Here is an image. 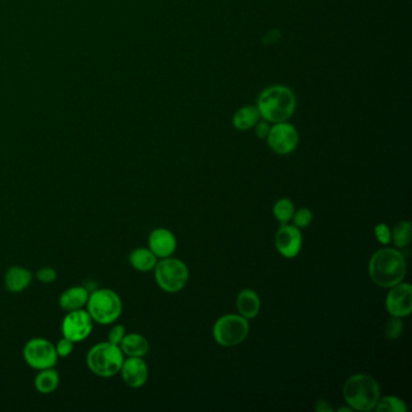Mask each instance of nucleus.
<instances>
[{"instance_id":"2f4dec72","label":"nucleus","mask_w":412,"mask_h":412,"mask_svg":"<svg viewBox=\"0 0 412 412\" xmlns=\"http://www.w3.org/2000/svg\"><path fill=\"white\" fill-rule=\"evenodd\" d=\"M316 410L318 412L333 411V408L326 400H318L317 404H316Z\"/></svg>"},{"instance_id":"0eeeda50","label":"nucleus","mask_w":412,"mask_h":412,"mask_svg":"<svg viewBox=\"0 0 412 412\" xmlns=\"http://www.w3.org/2000/svg\"><path fill=\"white\" fill-rule=\"evenodd\" d=\"M154 271L156 283L165 292H181L189 281V270L179 259L163 258L156 264Z\"/></svg>"},{"instance_id":"473e14b6","label":"nucleus","mask_w":412,"mask_h":412,"mask_svg":"<svg viewBox=\"0 0 412 412\" xmlns=\"http://www.w3.org/2000/svg\"><path fill=\"white\" fill-rule=\"evenodd\" d=\"M352 410H353V408H351V406H349V408H339V411L340 412H342V411H348V412H349V411H352Z\"/></svg>"},{"instance_id":"dca6fc26","label":"nucleus","mask_w":412,"mask_h":412,"mask_svg":"<svg viewBox=\"0 0 412 412\" xmlns=\"http://www.w3.org/2000/svg\"><path fill=\"white\" fill-rule=\"evenodd\" d=\"M90 292L86 288L72 287L62 292L60 297V309L69 311L84 309L87 305Z\"/></svg>"},{"instance_id":"a211bd4d","label":"nucleus","mask_w":412,"mask_h":412,"mask_svg":"<svg viewBox=\"0 0 412 412\" xmlns=\"http://www.w3.org/2000/svg\"><path fill=\"white\" fill-rule=\"evenodd\" d=\"M120 348L125 356H141V358H143L149 351V342L141 334L131 333V334H127L122 339Z\"/></svg>"},{"instance_id":"f03ea898","label":"nucleus","mask_w":412,"mask_h":412,"mask_svg":"<svg viewBox=\"0 0 412 412\" xmlns=\"http://www.w3.org/2000/svg\"><path fill=\"white\" fill-rule=\"evenodd\" d=\"M297 99L288 87L276 85L262 91L258 98L260 115L270 122H284L295 112Z\"/></svg>"},{"instance_id":"7c9ffc66","label":"nucleus","mask_w":412,"mask_h":412,"mask_svg":"<svg viewBox=\"0 0 412 412\" xmlns=\"http://www.w3.org/2000/svg\"><path fill=\"white\" fill-rule=\"evenodd\" d=\"M269 131H270V126L267 122L265 121H262V122H259L258 126H257V129H255V132H257V136L259 138H266L267 134H269Z\"/></svg>"},{"instance_id":"bb28decb","label":"nucleus","mask_w":412,"mask_h":412,"mask_svg":"<svg viewBox=\"0 0 412 412\" xmlns=\"http://www.w3.org/2000/svg\"><path fill=\"white\" fill-rule=\"evenodd\" d=\"M55 348H56V353L58 358H67V356H70L72 352H73L74 342L63 336V337L58 340V342L55 345Z\"/></svg>"},{"instance_id":"b1692460","label":"nucleus","mask_w":412,"mask_h":412,"mask_svg":"<svg viewBox=\"0 0 412 412\" xmlns=\"http://www.w3.org/2000/svg\"><path fill=\"white\" fill-rule=\"evenodd\" d=\"M375 410L378 412H406L408 408L404 403V400L393 397V395H388V397H383L382 399H378Z\"/></svg>"},{"instance_id":"393cba45","label":"nucleus","mask_w":412,"mask_h":412,"mask_svg":"<svg viewBox=\"0 0 412 412\" xmlns=\"http://www.w3.org/2000/svg\"><path fill=\"white\" fill-rule=\"evenodd\" d=\"M292 219L297 228H307L314 220V213L309 208H300L297 212H294Z\"/></svg>"},{"instance_id":"423d86ee","label":"nucleus","mask_w":412,"mask_h":412,"mask_svg":"<svg viewBox=\"0 0 412 412\" xmlns=\"http://www.w3.org/2000/svg\"><path fill=\"white\" fill-rule=\"evenodd\" d=\"M250 334L248 319L238 314H225L213 326V336L223 347H235L242 344Z\"/></svg>"},{"instance_id":"20e7f679","label":"nucleus","mask_w":412,"mask_h":412,"mask_svg":"<svg viewBox=\"0 0 412 412\" xmlns=\"http://www.w3.org/2000/svg\"><path fill=\"white\" fill-rule=\"evenodd\" d=\"M125 354L120 346H116L105 341L99 342L91 348L86 356L89 369L99 378H109L120 373Z\"/></svg>"},{"instance_id":"f257e3e1","label":"nucleus","mask_w":412,"mask_h":412,"mask_svg":"<svg viewBox=\"0 0 412 412\" xmlns=\"http://www.w3.org/2000/svg\"><path fill=\"white\" fill-rule=\"evenodd\" d=\"M406 275V262L399 250L382 248L371 257L369 262V276L378 287H394L403 282Z\"/></svg>"},{"instance_id":"5701e85b","label":"nucleus","mask_w":412,"mask_h":412,"mask_svg":"<svg viewBox=\"0 0 412 412\" xmlns=\"http://www.w3.org/2000/svg\"><path fill=\"white\" fill-rule=\"evenodd\" d=\"M295 212V207L289 198H281L273 206V215L279 223L287 224L290 221Z\"/></svg>"},{"instance_id":"1a4fd4ad","label":"nucleus","mask_w":412,"mask_h":412,"mask_svg":"<svg viewBox=\"0 0 412 412\" xmlns=\"http://www.w3.org/2000/svg\"><path fill=\"white\" fill-rule=\"evenodd\" d=\"M94 330V319L87 309H80L69 311L62 321V334L67 339L75 342H82L91 335Z\"/></svg>"},{"instance_id":"7ed1b4c3","label":"nucleus","mask_w":412,"mask_h":412,"mask_svg":"<svg viewBox=\"0 0 412 412\" xmlns=\"http://www.w3.org/2000/svg\"><path fill=\"white\" fill-rule=\"evenodd\" d=\"M381 390L378 381L368 374L353 375L344 385V398L346 403L356 411L374 410Z\"/></svg>"},{"instance_id":"2eb2a0df","label":"nucleus","mask_w":412,"mask_h":412,"mask_svg":"<svg viewBox=\"0 0 412 412\" xmlns=\"http://www.w3.org/2000/svg\"><path fill=\"white\" fill-rule=\"evenodd\" d=\"M33 275L30 270L21 266H11L5 273V289L13 294H18L30 287Z\"/></svg>"},{"instance_id":"412c9836","label":"nucleus","mask_w":412,"mask_h":412,"mask_svg":"<svg viewBox=\"0 0 412 412\" xmlns=\"http://www.w3.org/2000/svg\"><path fill=\"white\" fill-rule=\"evenodd\" d=\"M259 117H260V112H259L258 108L245 107L235 112L232 124L235 126V129L245 131V129H252L257 125Z\"/></svg>"},{"instance_id":"4468645a","label":"nucleus","mask_w":412,"mask_h":412,"mask_svg":"<svg viewBox=\"0 0 412 412\" xmlns=\"http://www.w3.org/2000/svg\"><path fill=\"white\" fill-rule=\"evenodd\" d=\"M148 243H149V250L157 258H168L176 252V236L167 228H155L149 236Z\"/></svg>"},{"instance_id":"4be33fe9","label":"nucleus","mask_w":412,"mask_h":412,"mask_svg":"<svg viewBox=\"0 0 412 412\" xmlns=\"http://www.w3.org/2000/svg\"><path fill=\"white\" fill-rule=\"evenodd\" d=\"M412 225L408 220H401L392 231L391 240L397 248H405L411 243Z\"/></svg>"},{"instance_id":"6ab92c4d","label":"nucleus","mask_w":412,"mask_h":412,"mask_svg":"<svg viewBox=\"0 0 412 412\" xmlns=\"http://www.w3.org/2000/svg\"><path fill=\"white\" fill-rule=\"evenodd\" d=\"M129 262L134 270L139 272H149L154 270L157 264V257L149 248H136L129 254Z\"/></svg>"},{"instance_id":"39448f33","label":"nucleus","mask_w":412,"mask_h":412,"mask_svg":"<svg viewBox=\"0 0 412 412\" xmlns=\"http://www.w3.org/2000/svg\"><path fill=\"white\" fill-rule=\"evenodd\" d=\"M86 307L94 322L102 326L115 323L122 314V301L112 289H97L91 292Z\"/></svg>"},{"instance_id":"cd10ccee","label":"nucleus","mask_w":412,"mask_h":412,"mask_svg":"<svg viewBox=\"0 0 412 412\" xmlns=\"http://www.w3.org/2000/svg\"><path fill=\"white\" fill-rule=\"evenodd\" d=\"M126 329L125 326L117 324V326H112L109 334H108V340L110 344L116 345V346H120L121 341L125 337Z\"/></svg>"},{"instance_id":"c85d7f7f","label":"nucleus","mask_w":412,"mask_h":412,"mask_svg":"<svg viewBox=\"0 0 412 412\" xmlns=\"http://www.w3.org/2000/svg\"><path fill=\"white\" fill-rule=\"evenodd\" d=\"M375 236L380 243L388 245L391 242L392 231L386 224H378L375 228Z\"/></svg>"},{"instance_id":"ddd939ff","label":"nucleus","mask_w":412,"mask_h":412,"mask_svg":"<svg viewBox=\"0 0 412 412\" xmlns=\"http://www.w3.org/2000/svg\"><path fill=\"white\" fill-rule=\"evenodd\" d=\"M124 382L131 388H141L146 385L149 376L146 361L141 356H127L120 369Z\"/></svg>"},{"instance_id":"f8f14e48","label":"nucleus","mask_w":412,"mask_h":412,"mask_svg":"<svg viewBox=\"0 0 412 412\" xmlns=\"http://www.w3.org/2000/svg\"><path fill=\"white\" fill-rule=\"evenodd\" d=\"M276 248L284 258L292 259L300 253L302 245V235L300 230L295 225H287L279 228L275 237Z\"/></svg>"},{"instance_id":"9b49d317","label":"nucleus","mask_w":412,"mask_h":412,"mask_svg":"<svg viewBox=\"0 0 412 412\" xmlns=\"http://www.w3.org/2000/svg\"><path fill=\"white\" fill-rule=\"evenodd\" d=\"M386 299L387 311L393 317L405 318L412 311V287L408 283L400 282L390 288Z\"/></svg>"},{"instance_id":"9d476101","label":"nucleus","mask_w":412,"mask_h":412,"mask_svg":"<svg viewBox=\"0 0 412 412\" xmlns=\"http://www.w3.org/2000/svg\"><path fill=\"white\" fill-rule=\"evenodd\" d=\"M267 143L276 154H290L299 143V134L294 126L285 121L278 122L269 131Z\"/></svg>"},{"instance_id":"6e6552de","label":"nucleus","mask_w":412,"mask_h":412,"mask_svg":"<svg viewBox=\"0 0 412 412\" xmlns=\"http://www.w3.org/2000/svg\"><path fill=\"white\" fill-rule=\"evenodd\" d=\"M23 359L27 365L35 370L55 368L58 361L55 345L49 340L35 337L25 345Z\"/></svg>"},{"instance_id":"f3484780","label":"nucleus","mask_w":412,"mask_h":412,"mask_svg":"<svg viewBox=\"0 0 412 412\" xmlns=\"http://www.w3.org/2000/svg\"><path fill=\"white\" fill-rule=\"evenodd\" d=\"M236 305L240 316L247 319H253L260 311V297L252 289H243L237 295Z\"/></svg>"},{"instance_id":"aec40b11","label":"nucleus","mask_w":412,"mask_h":412,"mask_svg":"<svg viewBox=\"0 0 412 412\" xmlns=\"http://www.w3.org/2000/svg\"><path fill=\"white\" fill-rule=\"evenodd\" d=\"M35 390L41 394H51L60 386V374L55 368L39 370L34 380Z\"/></svg>"},{"instance_id":"c756f323","label":"nucleus","mask_w":412,"mask_h":412,"mask_svg":"<svg viewBox=\"0 0 412 412\" xmlns=\"http://www.w3.org/2000/svg\"><path fill=\"white\" fill-rule=\"evenodd\" d=\"M37 278H38L40 282H43V283L45 284L52 283V282H55L57 278L56 270L52 269V267H43V269H40V270L37 272Z\"/></svg>"},{"instance_id":"a878e982","label":"nucleus","mask_w":412,"mask_h":412,"mask_svg":"<svg viewBox=\"0 0 412 412\" xmlns=\"http://www.w3.org/2000/svg\"><path fill=\"white\" fill-rule=\"evenodd\" d=\"M403 322L401 318L393 317L387 322L386 326V335L388 339L395 340L400 337L401 333H403Z\"/></svg>"}]
</instances>
